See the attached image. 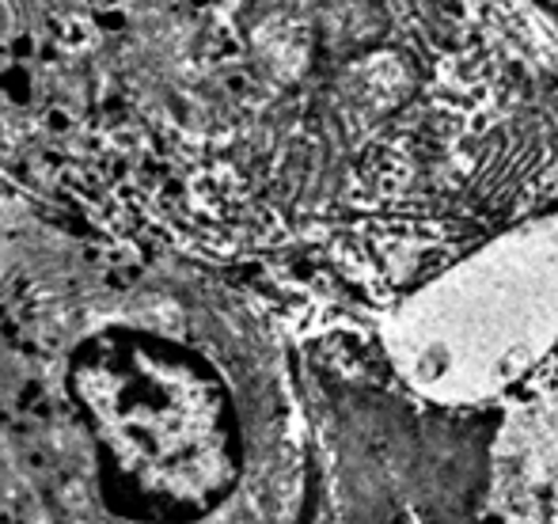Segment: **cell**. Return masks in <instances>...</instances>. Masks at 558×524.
<instances>
[{
  "mask_svg": "<svg viewBox=\"0 0 558 524\" xmlns=\"http://www.w3.org/2000/svg\"><path fill=\"white\" fill-rule=\"evenodd\" d=\"M308 399L206 270L0 183V524H316Z\"/></svg>",
  "mask_w": 558,
  "mask_h": 524,
  "instance_id": "cell-1",
  "label": "cell"
},
{
  "mask_svg": "<svg viewBox=\"0 0 558 524\" xmlns=\"http://www.w3.org/2000/svg\"><path fill=\"white\" fill-rule=\"evenodd\" d=\"M558 334V217L494 240L399 312V362L437 395L517 385Z\"/></svg>",
  "mask_w": 558,
  "mask_h": 524,
  "instance_id": "cell-2",
  "label": "cell"
},
{
  "mask_svg": "<svg viewBox=\"0 0 558 524\" xmlns=\"http://www.w3.org/2000/svg\"><path fill=\"white\" fill-rule=\"evenodd\" d=\"M486 524H558V377L498 422L483 475Z\"/></svg>",
  "mask_w": 558,
  "mask_h": 524,
  "instance_id": "cell-3",
  "label": "cell"
}]
</instances>
